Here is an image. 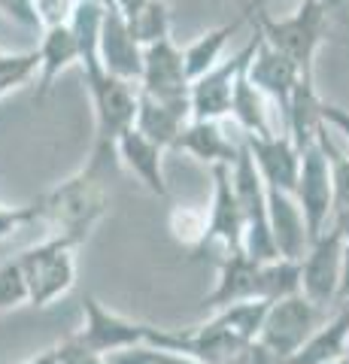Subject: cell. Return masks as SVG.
Instances as JSON below:
<instances>
[{
    "mask_svg": "<svg viewBox=\"0 0 349 364\" xmlns=\"http://www.w3.org/2000/svg\"><path fill=\"white\" fill-rule=\"evenodd\" d=\"M76 246L73 240L49 234L43 243L16 255L21 277H25L28 304L46 310L58 298H64L76 282Z\"/></svg>",
    "mask_w": 349,
    "mask_h": 364,
    "instance_id": "5",
    "label": "cell"
},
{
    "mask_svg": "<svg viewBox=\"0 0 349 364\" xmlns=\"http://www.w3.org/2000/svg\"><path fill=\"white\" fill-rule=\"evenodd\" d=\"M343 234L337 228L325 231L310 240L307 252L298 261L301 264V294L310 304L328 310L337 304V279H340V258H343Z\"/></svg>",
    "mask_w": 349,
    "mask_h": 364,
    "instance_id": "10",
    "label": "cell"
},
{
    "mask_svg": "<svg viewBox=\"0 0 349 364\" xmlns=\"http://www.w3.org/2000/svg\"><path fill=\"white\" fill-rule=\"evenodd\" d=\"M262 301V261L249 258L246 252H231L219 258V279L204 306L207 310H222V306Z\"/></svg>",
    "mask_w": 349,
    "mask_h": 364,
    "instance_id": "15",
    "label": "cell"
},
{
    "mask_svg": "<svg viewBox=\"0 0 349 364\" xmlns=\"http://www.w3.org/2000/svg\"><path fill=\"white\" fill-rule=\"evenodd\" d=\"M70 340L80 349L95 352V355H112V352L134 349V346H159V349L176 352L173 328H159L149 322L128 318L104 306L95 294H85L82 298V328L76 334H70Z\"/></svg>",
    "mask_w": 349,
    "mask_h": 364,
    "instance_id": "3",
    "label": "cell"
},
{
    "mask_svg": "<svg viewBox=\"0 0 349 364\" xmlns=\"http://www.w3.org/2000/svg\"><path fill=\"white\" fill-rule=\"evenodd\" d=\"M37 100H46L52 91L55 79H58L67 67L76 64V40L67 25L43 28L40 31V46L37 49Z\"/></svg>",
    "mask_w": 349,
    "mask_h": 364,
    "instance_id": "21",
    "label": "cell"
},
{
    "mask_svg": "<svg viewBox=\"0 0 349 364\" xmlns=\"http://www.w3.org/2000/svg\"><path fill=\"white\" fill-rule=\"evenodd\" d=\"M173 152H188L210 167H231L237 161L240 140L234 143L225 134L222 122H188L171 146Z\"/></svg>",
    "mask_w": 349,
    "mask_h": 364,
    "instance_id": "18",
    "label": "cell"
},
{
    "mask_svg": "<svg viewBox=\"0 0 349 364\" xmlns=\"http://www.w3.org/2000/svg\"><path fill=\"white\" fill-rule=\"evenodd\" d=\"M116 149H100L95 146L88 164L76 176L58 182L52 191H46L40 200H33L40 222L52 228V234L67 237L76 246L88 240V234L100 225L109 207V188L107 176L116 164Z\"/></svg>",
    "mask_w": 349,
    "mask_h": 364,
    "instance_id": "1",
    "label": "cell"
},
{
    "mask_svg": "<svg viewBox=\"0 0 349 364\" xmlns=\"http://www.w3.org/2000/svg\"><path fill=\"white\" fill-rule=\"evenodd\" d=\"M228 116L237 122L240 134H255V136H267L276 134L274 124H270V104L252 88V82L246 79V70L237 76L231 91V112Z\"/></svg>",
    "mask_w": 349,
    "mask_h": 364,
    "instance_id": "23",
    "label": "cell"
},
{
    "mask_svg": "<svg viewBox=\"0 0 349 364\" xmlns=\"http://www.w3.org/2000/svg\"><path fill=\"white\" fill-rule=\"evenodd\" d=\"M100 67L104 73L122 79V82H140L143 73V46L131 37L125 18L119 9H107L100 25Z\"/></svg>",
    "mask_w": 349,
    "mask_h": 364,
    "instance_id": "16",
    "label": "cell"
},
{
    "mask_svg": "<svg viewBox=\"0 0 349 364\" xmlns=\"http://www.w3.org/2000/svg\"><path fill=\"white\" fill-rule=\"evenodd\" d=\"M295 200L304 213L307 237H316L331 225V207H334V188H331V164L328 155L319 146V134L307 149H301V170H298V186Z\"/></svg>",
    "mask_w": 349,
    "mask_h": 364,
    "instance_id": "9",
    "label": "cell"
},
{
    "mask_svg": "<svg viewBox=\"0 0 349 364\" xmlns=\"http://www.w3.org/2000/svg\"><path fill=\"white\" fill-rule=\"evenodd\" d=\"M76 4H97V6H104V9H116L112 0H76Z\"/></svg>",
    "mask_w": 349,
    "mask_h": 364,
    "instance_id": "39",
    "label": "cell"
},
{
    "mask_svg": "<svg viewBox=\"0 0 349 364\" xmlns=\"http://www.w3.org/2000/svg\"><path fill=\"white\" fill-rule=\"evenodd\" d=\"M243 146L252 155V164L262 176L264 188H276V191H289L295 195L298 186V170H301V152L295 149V143L289 140V134L276 131L267 136H255V134H240Z\"/></svg>",
    "mask_w": 349,
    "mask_h": 364,
    "instance_id": "14",
    "label": "cell"
},
{
    "mask_svg": "<svg viewBox=\"0 0 349 364\" xmlns=\"http://www.w3.org/2000/svg\"><path fill=\"white\" fill-rule=\"evenodd\" d=\"M33 222H40L37 207L33 203H25V207H9V203H0V240L13 237L21 228H28Z\"/></svg>",
    "mask_w": 349,
    "mask_h": 364,
    "instance_id": "30",
    "label": "cell"
},
{
    "mask_svg": "<svg viewBox=\"0 0 349 364\" xmlns=\"http://www.w3.org/2000/svg\"><path fill=\"white\" fill-rule=\"evenodd\" d=\"M346 349H349V301L337 304V310L325 316V322L289 358V364H334L346 358Z\"/></svg>",
    "mask_w": 349,
    "mask_h": 364,
    "instance_id": "19",
    "label": "cell"
},
{
    "mask_svg": "<svg viewBox=\"0 0 349 364\" xmlns=\"http://www.w3.org/2000/svg\"><path fill=\"white\" fill-rule=\"evenodd\" d=\"M222 364H279L270 352H264L258 343H249V346H243L240 352H234V355L228 361H222Z\"/></svg>",
    "mask_w": 349,
    "mask_h": 364,
    "instance_id": "34",
    "label": "cell"
},
{
    "mask_svg": "<svg viewBox=\"0 0 349 364\" xmlns=\"http://www.w3.org/2000/svg\"><path fill=\"white\" fill-rule=\"evenodd\" d=\"M188 79L183 67V49L167 37L152 46H143V73L137 88L161 104L171 107H186L188 109ZM191 112V109H188Z\"/></svg>",
    "mask_w": 349,
    "mask_h": 364,
    "instance_id": "11",
    "label": "cell"
},
{
    "mask_svg": "<svg viewBox=\"0 0 349 364\" xmlns=\"http://www.w3.org/2000/svg\"><path fill=\"white\" fill-rule=\"evenodd\" d=\"M264 310H267L264 301H246V304L213 310V316L207 318V322L176 331V352L191 355L200 364L228 361L234 352H240L243 346L255 343Z\"/></svg>",
    "mask_w": 349,
    "mask_h": 364,
    "instance_id": "2",
    "label": "cell"
},
{
    "mask_svg": "<svg viewBox=\"0 0 349 364\" xmlns=\"http://www.w3.org/2000/svg\"><path fill=\"white\" fill-rule=\"evenodd\" d=\"M112 4H116V9H119L122 18H131V16L146 4V0H112Z\"/></svg>",
    "mask_w": 349,
    "mask_h": 364,
    "instance_id": "36",
    "label": "cell"
},
{
    "mask_svg": "<svg viewBox=\"0 0 349 364\" xmlns=\"http://www.w3.org/2000/svg\"><path fill=\"white\" fill-rule=\"evenodd\" d=\"M210 170H213V203L207 213L204 240H200L195 252L204 255L210 249H222V255L243 252V215L231 188V167H210Z\"/></svg>",
    "mask_w": 349,
    "mask_h": 364,
    "instance_id": "12",
    "label": "cell"
},
{
    "mask_svg": "<svg viewBox=\"0 0 349 364\" xmlns=\"http://www.w3.org/2000/svg\"><path fill=\"white\" fill-rule=\"evenodd\" d=\"M267 4H274V0H246V13L243 16H252V13H262Z\"/></svg>",
    "mask_w": 349,
    "mask_h": 364,
    "instance_id": "38",
    "label": "cell"
},
{
    "mask_svg": "<svg viewBox=\"0 0 349 364\" xmlns=\"http://www.w3.org/2000/svg\"><path fill=\"white\" fill-rule=\"evenodd\" d=\"M31 4L40 18V28H55V25H67L76 0H31Z\"/></svg>",
    "mask_w": 349,
    "mask_h": 364,
    "instance_id": "31",
    "label": "cell"
},
{
    "mask_svg": "<svg viewBox=\"0 0 349 364\" xmlns=\"http://www.w3.org/2000/svg\"><path fill=\"white\" fill-rule=\"evenodd\" d=\"M243 21H246V16L237 18V21H231V25L213 28V31L204 33V37L191 40L186 46V49H183V67H186V79H188V82H195L198 76H204L207 70H213V67L222 61L225 43H228V37H231L234 31H240Z\"/></svg>",
    "mask_w": 349,
    "mask_h": 364,
    "instance_id": "24",
    "label": "cell"
},
{
    "mask_svg": "<svg viewBox=\"0 0 349 364\" xmlns=\"http://www.w3.org/2000/svg\"><path fill=\"white\" fill-rule=\"evenodd\" d=\"M88 95L95 104V146L100 149H116L119 136L128 134L137 119V85L122 82V79L100 73L95 79H85Z\"/></svg>",
    "mask_w": 349,
    "mask_h": 364,
    "instance_id": "8",
    "label": "cell"
},
{
    "mask_svg": "<svg viewBox=\"0 0 349 364\" xmlns=\"http://www.w3.org/2000/svg\"><path fill=\"white\" fill-rule=\"evenodd\" d=\"M207 231V210L198 207H176L171 213V234L176 243L198 249Z\"/></svg>",
    "mask_w": 349,
    "mask_h": 364,
    "instance_id": "27",
    "label": "cell"
},
{
    "mask_svg": "<svg viewBox=\"0 0 349 364\" xmlns=\"http://www.w3.org/2000/svg\"><path fill=\"white\" fill-rule=\"evenodd\" d=\"M191 122V112L186 107L161 104L137 88V119H134V131H140L146 140H152L159 149H171L179 131Z\"/></svg>",
    "mask_w": 349,
    "mask_h": 364,
    "instance_id": "22",
    "label": "cell"
},
{
    "mask_svg": "<svg viewBox=\"0 0 349 364\" xmlns=\"http://www.w3.org/2000/svg\"><path fill=\"white\" fill-rule=\"evenodd\" d=\"M28 304V289H25V277L16 258L0 261V313L16 310V306Z\"/></svg>",
    "mask_w": 349,
    "mask_h": 364,
    "instance_id": "29",
    "label": "cell"
},
{
    "mask_svg": "<svg viewBox=\"0 0 349 364\" xmlns=\"http://www.w3.org/2000/svg\"><path fill=\"white\" fill-rule=\"evenodd\" d=\"M319 146L322 152L328 155V164H331V188H334V207L331 215L349 210V155L337 152L334 143L328 140V128L319 124Z\"/></svg>",
    "mask_w": 349,
    "mask_h": 364,
    "instance_id": "26",
    "label": "cell"
},
{
    "mask_svg": "<svg viewBox=\"0 0 349 364\" xmlns=\"http://www.w3.org/2000/svg\"><path fill=\"white\" fill-rule=\"evenodd\" d=\"M258 43V31L249 37V43L240 46L231 58L219 61L213 70H207L204 76H198L195 82L188 85V109H191V122H225L231 112V91L237 76L246 70L252 52Z\"/></svg>",
    "mask_w": 349,
    "mask_h": 364,
    "instance_id": "7",
    "label": "cell"
},
{
    "mask_svg": "<svg viewBox=\"0 0 349 364\" xmlns=\"http://www.w3.org/2000/svg\"><path fill=\"white\" fill-rule=\"evenodd\" d=\"M328 6L331 0H298V9L286 18H274L267 13H252L246 18L255 21V31L276 52H283L304 79H316L313 70H316V52L325 37Z\"/></svg>",
    "mask_w": 349,
    "mask_h": 364,
    "instance_id": "4",
    "label": "cell"
},
{
    "mask_svg": "<svg viewBox=\"0 0 349 364\" xmlns=\"http://www.w3.org/2000/svg\"><path fill=\"white\" fill-rule=\"evenodd\" d=\"M267 228L279 258H289V261L304 258L310 237H307V225H304V213L298 207L295 195L267 188Z\"/></svg>",
    "mask_w": 349,
    "mask_h": 364,
    "instance_id": "17",
    "label": "cell"
},
{
    "mask_svg": "<svg viewBox=\"0 0 349 364\" xmlns=\"http://www.w3.org/2000/svg\"><path fill=\"white\" fill-rule=\"evenodd\" d=\"M125 25L140 46H152L171 37V13H167L164 0H146L137 13L125 18Z\"/></svg>",
    "mask_w": 349,
    "mask_h": 364,
    "instance_id": "25",
    "label": "cell"
},
{
    "mask_svg": "<svg viewBox=\"0 0 349 364\" xmlns=\"http://www.w3.org/2000/svg\"><path fill=\"white\" fill-rule=\"evenodd\" d=\"M0 16L9 18V21H16V25H21V28L33 31V33L43 31L37 13H33V4H31V0H0Z\"/></svg>",
    "mask_w": 349,
    "mask_h": 364,
    "instance_id": "32",
    "label": "cell"
},
{
    "mask_svg": "<svg viewBox=\"0 0 349 364\" xmlns=\"http://www.w3.org/2000/svg\"><path fill=\"white\" fill-rule=\"evenodd\" d=\"M107 364H200L191 355H183V352L173 349H159V346H134V349H122L112 352V355H104Z\"/></svg>",
    "mask_w": 349,
    "mask_h": 364,
    "instance_id": "28",
    "label": "cell"
},
{
    "mask_svg": "<svg viewBox=\"0 0 349 364\" xmlns=\"http://www.w3.org/2000/svg\"><path fill=\"white\" fill-rule=\"evenodd\" d=\"M21 364H58V352H55V346L52 349H43V352H37L33 358L21 361Z\"/></svg>",
    "mask_w": 349,
    "mask_h": 364,
    "instance_id": "37",
    "label": "cell"
},
{
    "mask_svg": "<svg viewBox=\"0 0 349 364\" xmlns=\"http://www.w3.org/2000/svg\"><path fill=\"white\" fill-rule=\"evenodd\" d=\"M349 301V240L343 243V258H340V279H337V304Z\"/></svg>",
    "mask_w": 349,
    "mask_h": 364,
    "instance_id": "35",
    "label": "cell"
},
{
    "mask_svg": "<svg viewBox=\"0 0 349 364\" xmlns=\"http://www.w3.org/2000/svg\"><path fill=\"white\" fill-rule=\"evenodd\" d=\"M319 119L325 128H334L337 134H343V140L349 143V109L337 107V104H319Z\"/></svg>",
    "mask_w": 349,
    "mask_h": 364,
    "instance_id": "33",
    "label": "cell"
},
{
    "mask_svg": "<svg viewBox=\"0 0 349 364\" xmlns=\"http://www.w3.org/2000/svg\"><path fill=\"white\" fill-rule=\"evenodd\" d=\"M116 158L143 182L146 188L152 191V195H159V198L171 195V188H167V179H164V167H161L164 149H159L152 140H146L140 131L131 128L128 134L119 136Z\"/></svg>",
    "mask_w": 349,
    "mask_h": 364,
    "instance_id": "20",
    "label": "cell"
},
{
    "mask_svg": "<svg viewBox=\"0 0 349 364\" xmlns=\"http://www.w3.org/2000/svg\"><path fill=\"white\" fill-rule=\"evenodd\" d=\"M246 79H249L252 88L267 104H274L279 109V116H283V134H286V112L291 104V91H295L298 79H304L298 73V67L258 33L255 52H252L249 64H246Z\"/></svg>",
    "mask_w": 349,
    "mask_h": 364,
    "instance_id": "13",
    "label": "cell"
},
{
    "mask_svg": "<svg viewBox=\"0 0 349 364\" xmlns=\"http://www.w3.org/2000/svg\"><path fill=\"white\" fill-rule=\"evenodd\" d=\"M325 322V310L310 304L304 294H289L283 301L267 304L262 328H258L255 343L270 352L279 364H289V358L307 343L310 334Z\"/></svg>",
    "mask_w": 349,
    "mask_h": 364,
    "instance_id": "6",
    "label": "cell"
}]
</instances>
